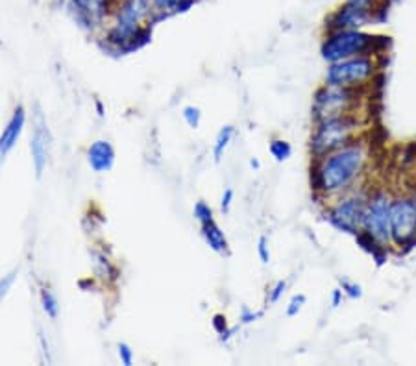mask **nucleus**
<instances>
[{"instance_id":"f257e3e1","label":"nucleus","mask_w":416,"mask_h":366,"mask_svg":"<svg viewBox=\"0 0 416 366\" xmlns=\"http://www.w3.org/2000/svg\"><path fill=\"white\" fill-rule=\"evenodd\" d=\"M372 163V149L367 135L346 146L313 159L311 189L318 198L333 200L361 187Z\"/></svg>"},{"instance_id":"f03ea898","label":"nucleus","mask_w":416,"mask_h":366,"mask_svg":"<svg viewBox=\"0 0 416 366\" xmlns=\"http://www.w3.org/2000/svg\"><path fill=\"white\" fill-rule=\"evenodd\" d=\"M391 206L392 194L385 187H370L363 228L357 235V241L377 259V263H383V255L392 246Z\"/></svg>"},{"instance_id":"7ed1b4c3","label":"nucleus","mask_w":416,"mask_h":366,"mask_svg":"<svg viewBox=\"0 0 416 366\" xmlns=\"http://www.w3.org/2000/svg\"><path fill=\"white\" fill-rule=\"evenodd\" d=\"M367 126L368 120L367 117H363V111L361 113L339 115V117L315 122L311 141H309L311 158H322L326 153L346 146L348 143H352L361 135H365Z\"/></svg>"},{"instance_id":"20e7f679","label":"nucleus","mask_w":416,"mask_h":366,"mask_svg":"<svg viewBox=\"0 0 416 366\" xmlns=\"http://www.w3.org/2000/svg\"><path fill=\"white\" fill-rule=\"evenodd\" d=\"M389 37L368 34L363 30L327 32L320 45V54L326 63L348 60L353 56H382L389 46Z\"/></svg>"},{"instance_id":"39448f33","label":"nucleus","mask_w":416,"mask_h":366,"mask_svg":"<svg viewBox=\"0 0 416 366\" xmlns=\"http://www.w3.org/2000/svg\"><path fill=\"white\" fill-rule=\"evenodd\" d=\"M150 0H120L115 15L113 30L108 34V41L119 49L134 50L149 43L150 30L144 28L143 23L152 13Z\"/></svg>"},{"instance_id":"423d86ee","label":"nucleus","mask_w":416,"mask_h":366,"mask_svg":"<svg viewBox=\"0 0 416 366\" xmlns=\"http://www.w3.org/2000/svg\"><path fill=\"white\" fill-rule=\"evenodd\" d=\"M370 87H342L327 85L318 87L313 96L311 115L315 122L346 113H361L367 104Z\"/></svg>"},{"instance_id":"0eeeda50","label":"nucleus","mask_w":416,"mask_h":366,"mask_svg":"<svg viewBox=\"0 0 416 366\" xmlns=\"http://www.w3.org/2000/svg\"><path fill=\"white\" fill-rule=\"evenodd\" d=\"M389 0H344L326 20L327 32L363 30L386 19Z\"/></svg>"},{"instance_id":"6e6552de","label":"nucleus","mask_w":416,"mask_h":366,"mask_svg":"<svg viewBox=\"0 0 416 366\" xmlns=\"http://www.w3.org/2000/svg\"><path fill=\"white\" fill-rule=\"evenodd\" d=\"M368 193H370V187H363L361 185V187L353 189L350 193L333 198V202L327 203L324 218L337 232L357 237L363 228Z\"/></svg>"},{"instance_id":"1a4fd4ad","label":"nucleus","mask_w":416,"mask_h":366,"mask_svg":"<svg viewBox=\"0 0 416 366\" xmlns=\"http://www.w3.org/2000/svg\"><path fill=\"white\" fill-rule=\"evenodd\" d=\"M382 69L379 56H353L348 60L327 63L324 84L342 87H370Z\"/></svg>"},{"instance_id":"9d476101","label":"nucleus","mask_w":416,"mask_h":366,"mask_svg":"<svg viewBox=\"0 0 416 366\" xmlns=\"http://www.w3.org/2000/svg\"><path fill=\"white\" fill-rule=\"evenodd\" d=\"M391 239L398 250L416 244V194L392 196Z\"/></svg>"},{"instance_id":"9b49d317","label":"nucleus","mask_w":416,"mask_h":366,"mask_svg":"<svg viewBox=\"0 0 416 366\" xmlns=\"http://www.w3.org/2000/svg\"><path fill=\"white\" fill-rule=\"evenodd\" d=\"M109 0H70V11L76 23L87 30L102 26L106 17L109 15Z\"/></svg>"},{"instance_id":"f8f14e48","label":"nucleus","mask_w":416,"mask_h":366,"mask_svg":"<svg viewBox=\"0 0 416 366\" xmlns=\"http://www.w3.org/2000/svg\"><path fill=\"white\" fill-rule=\"evenodd\" d=\"M30 150H32V161H34L35 174L41 176L46 167V159H49V150H50V135L41 111H37V124H35V132H34V137H32Z\"/></svg>"},{"instance_id":"ddd939ff","label":"nucleus","mask_w":416,"mask_h":366,"mask_svg":"<svg viewBox=\"0 0 416 366\" xmlns=\"http://www.w3.org/2000/svg\"><path fill=\"white\" fill-rule=\"evenodd\" d=\"M25 122H26L25 108H23V106H19V108L13 111V115H11L10 122L6 124L4 132L0 134V158H4L6 153L10 152V150L15 146L17 141H19V137H20V134H23Z\"/></svg>"},{"instance_id":"4468645a","label":"nucleus","mask_w":416,"mask_h":366,"mask_svg":"<svg viewBox=\"0 0 416 366\" xmlns=\"http://www.w3.org/2000/svg\"><path fill=\"white\" fill-rule=\"evenodd\" d=\"M87 161L94 172H108L115 163V150L108 141H94L87 150Z\"/></svg>"},{"instance_id":"2eb2a0df","label":"nucleus","mask_w":416,"mask_h":366,"mask_svg":"<svg viewBox=\"0 0 416 366\" xmlns=\"http://www.w3.org/2000/svg\"><path fill=\"white\" fill-rule=\"evenodd\" d=\"M202 235L206 239L208 246L217 253H228V239L224 232L218 228V224L213 220L202 224Z\"/></svg>"},{"instance_id":"dca6fc26","label":"nucleus","mask_w":416,"mask_h":366,"mask_svg":"<svg viewBox=\"0 0 416 366\" xmlns=\"http://www.w3.org/2000/svg\"><path fill=\"white\" fill-rule=\"evenodd\" d=\"M150 2L161 13H178V11H187L194 0H150Z\"/></svg>"},{"instance_id":"f3484780","label":"nucleus","mask_w":416,"mask_h":366,"mask_svg":"<svg viewBox=\"0 0 416 366\" xmlns=\"http://www.w3.org/2000/svg\"><path fill=\"white\" fill-rule=\"evenodd\" d=\"M233 134H235V128H233V126H224V128L218 132L217 141H215V146H213V158L217 163L222 159L224 152H226V149H228L229 143H232Z\"/></svg>"},{"instance_id":"a211bd4d","label":"nucleus","mask_w":416,"mask_h":366,"mask_svg":"<svg viewBox=\"0 0 416 366\" xmlns=\"http://www.w3.org/2000/svg\"><path fill=\"white\" fill-rule=\"evenodd\" d=\"M268 150H270V156L276 159L277 163L287 161L291 158V153H293V146L287 141H283V139H272L270 144H268Z\"/></svg>"},{"instance_id":"6ab92c4d","label":"nucleus","mask_w":416,"mask_h":366,"mask_svg":"<svg viewBox=\"0 0 416 366\" xmlns=\"http://www.w3.org/2000/svg\"><path fill=\"white\" fill-rule=\"evenodd\" d=\"M41 303H43V311L46 313V317L56 320V318H58V309H60V305H58V300H56V296L49 289H43V292H41Z\"/></svg>"},{"instance_id":"aec40b11","label":"nucleus","mask_w":416,"mask_h":366,"mask_svg":"<svg viewBox=\"0 0 416 366\" xmlns=\"http://www.w3.org/2000/svg\"><path fill=\"white\" fill-rule=\"evenodd\" d=\"M339 285H341L342 292H344V296L352 298V300H357V298L363 296V289L359 283H353L350 279H339Z\"/></svg>"},{"instance_id":"412c9836","label":"nucleus","mask_w":416,"mask_h":366,"mask_svg":"<svg viewBox=\"0 0 416 366\" xmlns=\"http://www.w3.org/2000/svg\"><path fill=\"white\" fill-rule=\"evenodd\" d=\"M194 218H196L200 224L209 222V220H213V209L209 208L208 203L200 200V202H196V206H194Z\"/></svg>"},{"instance_id":"4be33fe9","label":"nucleus","mask_w":416,"mask_h":366,"mask_svg":"<svg viewBox=\"0 0 416 366\" xmlns=\"http://www.w3.org/2000/svg\"><path fill=\"white\" fill-rule=\"evenodd\" d=\"M184 119L191 128H198L202 113H200V109L196 106H187V108H184Z\"/></svg>"},{"instance_id":"5701e85b","label":"nucleus","mask_w":416,"mask_h":366,"mask_svg":"<svg viewBox=\"0 0 416 366\" xmlns=\"http://www.w3.org/2000/svg\"><path fill=\"white\" fill-rule=\"evenodd\" d=\"M305 305V296L303 294H296L291 298V302L287 305V317H296L298 313L302 311V307Z\"/></svg>"},{"instance_id":"b1692460","label":"nucleus","mask_w":416,"mask_h":366,"mask_svg":"<svg viewBox=\"0 0 416 366\" xmlns=\"http://www.w3.org/2000/svg\"><path fill=\"white\" fill-rule=\"evenodd\" d=\"M17 277V270H13V272L6 274L2 279H0V303H2V300L6 298V294L10 292L11 285H13V282H15Z\"/></svg>"},{"instance_id":"393cba45","label":"nucleus","mask_w":416,"mask_h":366,"mask_svg":"<svg viewBox=\"0 0 416 366\" xmlns=\"http://www.w3.org/2000/svg\"><path fill=\"white\" fill-rule=\"evenodd\" d=\"M285 289H287V283H285V282H277L276 285H274V287L270 289V291H268V296H267L268 303L279 302V298L283 296V292H285Z\"/></svg>"},{"instance_id":"a878e982","label":"nucleus","mask_w":416,"mask_h":366,"mask_svg":"<svg viewBox=\"0 0 416 366\" xmlns=\"http://www.w3.org/2000/svg\"><path fill=\"white\" fill-rule=\"evenodd\" d=\"M119 357L124 366H132V362H134V351H132V348L128 344H124V342L119 344Z\"/></svg>"},{"instance_id":"bb28decb","label":"nucleus","mask_w":416,"mask_h":366,"mask_svg":"<svg viewBox=\"0 0 416 366\" xmlns=\"http://www.w3.org/2000/svg\"><path fill=\"white\" fill-rule=\"evenodd\" d=\"M258 253H259V259H261L263 265H268V263H270V250H268V239L267 237L259 239Z\"/></svg>"},{"instance_id":"cd10ccee","label":"nucleus","mask_w":416,"mask_h":366,"mask_svg":"<svg viewBox=\"0 0 416 366\" xmlns=\"http://www.w3.org/2000/svg\"><path fill=\"white\" fill-rule=\"evenodd\" d=\"M213 327L217 329L218 335H224V333L228 332V322H226V317H224V315H215Z\"/></svg>"},{"instance_id":"c85d7f7f","label":"nucleus","mask_w":416,"mask_h":366,"mask_svg":"<svg viewBox=\"0 0 416 366\" xmlns=\"http://www.w3.org/2000/svg\"><path fill=\"white\" fill-rule=\"evenodd\" d=\"M232 202H233V189H226L222 194V200H220V208H222L224 213H228L229 208H232Z\"/></svg>"},{"instance_id":"c756f323","label":"nucleus","mask_w":416,"mask_h":366,"mask_svg":"<svg viewBox=\"0 0 416 366\" xmlns=\"http://www.w3.org/2000/svg\"><path fill=\"white\" fill-rule=\"evenodd\" d=\"M259 317H261V313H253V311H250L248 307H244L243 317H241V320H243V324H250V322L258 320Z\"/></svg>"},{"instance_id":"7c9ffc66","label":"nucleus","mask_w":416,"mask_h":366,"mask_svg":"<svg viewBox=\"0 0 416 366\" xmlns=\"http://www.w3.org/2000/svg\"><path fill=\"white\" fill-rule=\"evenodd\" d=\"M342 298H344V292H342V289L341 287L335 289V291H333V296H332V307H333V309H337V307L341 305Z\"/></svg>"},{"instance_id":"2f4dec72","label":"nucleus","mask_w":416,"mask_h":366,"mask_svg":"<svg viewBox=\"0 0 416 366\" xmlns=\"http://www.w3.org/2000/svg\"><path fill=\"white\" fill-rule=\"evenodd\" d=\"M250 165H252L253 168H259V161H258V159H252V161H250Z\"/></svg>"},{"instance_id":"473e14b6","label":"nucleus","mask_w":416,"mask_h":366,"mask_svg":"<svg viewBox=\"0 0 416 366\" xmlns=\"http://www.w3.org/2000/svg\"><path fill=\"white\" fill-rule=\"evenodd\" d=\"M58 2H65V0H58Z\"/></svg>"}]
</instances>
